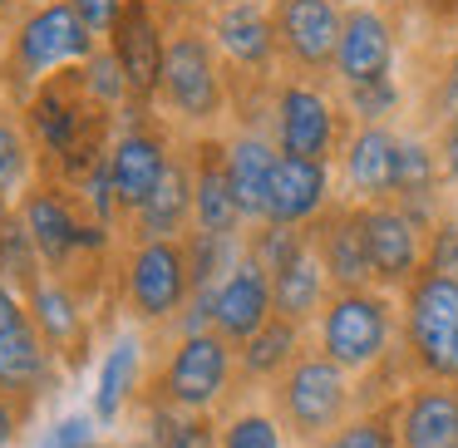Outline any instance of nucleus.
I'll return each instance as SVG.
<instances>
[{"label": "nucleus", "mask_w": 458, "mask_h": 448, "mask_svg": "<svg viewBox=\"0 0 458 448\" xmlns=\"http://www.w3.org/2000/svg\"><path fill=\"white\" fill-rule=\"evenodd\" d=\"M21 5V0H0V21H11V11Z\"/></svg>", "instance_id": "45"}, {"label": "nucleus", "mask_w": 458, "mask_h": 448, "mask_svg": "<svg viewBox=\"0 0 458 448\" xmlns=\"http://www.w3.org/2000/svg\"><path fill=\"white\" fill-rule=\"evenodd\" d=\"M271 316H276L271 276L261 271V261H251L247 251H242V261L222 276V286L212 291V330H217L232 350H242Z\"/></svg>", "instance_id": "18"}, {"label": "nucleus", "mask_w": 458, "mask_h": 448, "mask_svg": "<svg viewBox=\"0 0 458 448\" xmlns=\"http://www.w3.org/2000/svg\"><path fill=\"white\" fill-rule=\"evenodd\" d=\"M158 11H168V15H192V11H202V5H212V0H153Z\"/></svg>", "instance_id": "43"}, {"label": "nucleus", "mask_w": 458, "mask_h": 448, "mask_svg": "<svg viewBox=\"0 0 458 448\" xmlns=\"http://www.w3.org/2000/svg\"><path fill=\"white\" fill-rule=\"evenodd\" d=\"M424 271H438V276H454L458 281V217H448V212L428 227Z\"/></svg>", "instance_id": "37"}, {"label": "nucleus", "mask_w": 458, "mask_h": 448, "mask_svg": "<svg viewBox=\"0 0 458 448\" xmlns=\"http://www.w3.org/2000/svg\"><path fill=\"white\" fill-rule=\"evenodd\" d=\"M306 237H310V247H316L320 266L330 276V291H369L375 286L369 251H365V227H360L355 202H330L306 227Z\"/></svg>", "instance_id": "16"}, {"label": "nucleus", "mask_w": 458, "mask_h": 448, "mask_svg": "<svg viewBox=\"0 0 458 448\" xmlns=\"http://www.w3.org/2000/svg\"><path fill=\"white\" fill-rule=\"evenodd\" d=\"M330 296H335V291H330V276H326V266H320V257H316V247H310V241L276 271V276H271V300H276V316L281 320H296V325L320 320V310H326Z\"/></svg>", "instance_id": "27"}, {"label": "nucleus", "mask_w": 458, "mask_h": 448, "mask_svg": "<svg viewBox=\"0 0 458 448\" xmlns=\"http://www.w3.org/2000/svg\"><path fill=\"white\" fill-rule=\"evenodd\" d=\"M360 227H365V251L369 271H375V291H404L409 281L424 271V241L428 232L394 202H375L360 207Z\"/></svg>", "instance_id": "14"}, {"label": "nucleus", "mask_w": 458, "mask_h": 448, "mask_svg": "<svg viewBox=\"0 0 458 448\" xmlns=\"http://www.w3.org/2000/svg\"><path fill=\"white\" fill-rule=\"evenodd\" d=\"M438 168H444V182L458 188V119H448L438 129Z\"/></svg>", "instance_id": "42"}, {"label": "nucleus", "mask_w": 458, "mask_h": 448, "mask_svg": "<svg viewBox=\"0 0 458 448\" xmlns=\"http://www.w3.org/2000/svg\"><path fill=\"white\" fill-rule=\"evenodd\" d=\"M316 350L340 365L350 379H369L385 365L404 359L399 350V316L385 291H335L316 320Z\"/></svg>", "instance_id": "1"}, {"label": "nucleus", "mask_w": 458, "mask_h": 448, "mask_svg": "<svg viewBox=\"0 0 458 448\" xmlns=\"http://www.w3.org/2000/svg\"><path fill=\"white\" fill-rule=\"evenodd\" d=\"M444 168H438V148H428L424 139H404L399 143V173H394V207H404L419 227H434L444 212H438V198H444Z\"/></svg>", "instance_id": "26"}, {"label": "nucleus", "mask_w": 458, "mask_h": 448, "mask_svg": "<svg viewBox=\"0 0 458 448\" xmlns=\"http://www.w3.org/2000/svg\"><path fill=\"white\" fill-rule=\"evenodd\" d=\"M119 448H158V444H153L148 434H139V438H129V444H119Z\"/></svg>", "instance_id": "44"}, {"label": "nucleus", "mask_w": 458, "mask_h": 448, "mask_svg": "<svg viewBox=\"0 0 458 448\" xmlns=\"http://www.w3.org/2000/svg\"><path fill=\"white\" fill-rule=\"evenodd\" d=\"M99 35L70 11V0H45L15 25L11 55H5V89L15 104H25L35 94V84H45L50 74L89 64L99 55Z\"/></svg>", "instance_id": "3"}, {"label": "nucleus", "mask_w": 458, "mask_h": 448, "mask_svg": "<svg viewBox=\"0 0 458 448\" xmlns=\"http://www.w3.org/2000/svg\"><path fill=\"white\" fill-rule=\"evenodd\" d=\"M30 418H35V414H30L25 404H15V399L0 394V448H15V438L30 428Z\"/></svg>", "instance_id": "41"}, {"label": "nucleus", "mask_w": 458, "mask_h": 448, "mask_svg": "<svg viewBox=\"0 0 458 448\" xmlns=\"http://www.w3.org/2000/svg\"><path fill=\"white\" fill-rule=\"evenodd\" d=\"M55 385H60V359L40 340L30 310L15 316L11 325H0V394L25 404L30 414H40V404L55 394Z\"/></svg>", "instance_id": "15"}, {"label": "nucleus", "mask_w": 458, "mask_h": 448, "mask_svg": "<svg viewBox=\"0 0 458 448\" xmlns=\"http://www.w3.org/2000/svg\"><path fill=\"white\" fill-rule=\"evenodd\" d=\"M212 40H217L222 60L237 74H247L251 84H267V74L276 70V60H281L276 30H271V5H261V0H242L232 11H217Z\"/></svg>", "instance_id": "21"}, {"label": "nucleus", "mask_w": 458, "mask_h": 448, "mask_svg": "<svg viewBox=\"0 0 458 448\" xmlns=\"http://www.w3.org/2000/svg\"><path fill=\"white\" fill-rule=\"evenodd\" d=\"M335 80H340V89L394 80V25H389V15L379 5H345L340 50H335Z\"/></svg>", "instance_id": "17"}, {"label": "nucleus", "mask_w": 458, "mask_h": 448, "mask_svg": "<svg viewBox=\"0 0 458 448\" xmlns=\"http://www.w3.org/2000/svg\"><path fill=\"white\" fill-rule=\"evenodd\" d=\"M217 448H291V434L271 414V404L267 409L247 404V409H232L227 418H217Z\"/></svg>", "instance_id": "32"}, {"label": "nucleus", "mask_w": 458, "mask_h": 448, "mask_svg": "<svg viewBox=\"0 0 458 448\" xmlns=\"http://www.w3.org/2000/svg\"><path fill=\"white\" fill-rule=\"evenodd\" d=\"M178 158L168 143V129L163 123H153L148 114H139V119L129 123V129L114 139L109 148V198H114V212H123V217H139L143 202L158 192L163 173H168V163Z\"/></svg>", "instance_id": "11"}, {"label": "nucleus", "mask_w": 458, "mask_h": 448, "mask_svg": "<svg viewBox=\"0 0 458 448\" xmlns=\"http://www.w3.org/2000/svg\"><path fill=\"white\" fill-rule=\"evenodd\" d=\"M139 399H143V345H139V335H114L104 369H99V389H94V418L114 424Z\"/></svg>", "instance_id": "29"}, {"label": "nucleus", "mask_w": 458, "mask_h": 448, "mask_svg": "<svg viewBox=\"0 0 458 448\" xmlns=\"http://www.w3.org/2000/svg\"><path fill=\"white\" fill-rule=\"evenodd\" d=\"M30 129L15 119L11 104H0V212H11V202H21V188L30 178Z\"/></svg>", "instance_id": "31"}, {"label": "nucleus", "mask_w": 458, "mask_h": 448, "mask_svg": "<svg viewBox=\"0 0 458 448\" xmlns=\"http://www.w3.org/2000/svg\"><path fill=\"white\" fill-rule=\"evenodd\" d=\"M192 300L188 241H139L123 266V306L143 325H163Z\"/></svg>", "instance_id": "9"}, {"label": "nucleus", "mask_w": 458, "mask_h": 448, "mask_svg": "<svg viewBox=\"0 0 458 448\" xmlns=\"http://www.w3.org/2000/svg\"><path fill=\"white\" fill-rule=\"evenodd\" d=\"M94 428H99V418H89V414H64L60 424L45 428L40 448H99Z\"/></svg>", "instance_id": "38"}, {"label": "nucleus", "mask_w": 458, "mask_h": 448, "mask_svg": "<svg viewBox=\"0 0 458 448\" xmlns=\"http://www.w3.org/2000/svg\"><path fill=\"white\" fill-rule=\"evenodd\" d=\"M188 158H192V222H198V232L237 237L242 207H237L232 173H227V143L198 139V143H188Z\"/></svg>", "instance_id": "22"}, {"label": "nucleus", "mask_w": 458, "mask_h": 448, "mask_svg": "<svg viewBox=\"0 0 458 448\" xmlns=\"http://www.w3.org/2000/svg\"><path fill=\"white\" fill-rule=\"evenodd\" d=\"M0 281L21 296L40 286V251H35V237L25 232L21 212H0Z\"/></svg>", "instance_id": "30"}, {"label": "nucleus", "mask_w": 458, "mask_h": 448, "mask_svg": "<svg viewBox=\"0 0 458 448\" xmlns=\"http://www.w3.org/2000/svg\"><path fill=\"white\" fill-rule=\"evenodd\" d=\"M267 394H271V414L281 418L291 444L301 448H320L330 434H340L360 414V385L340 365H330L320 350H306Z\"/></svg>", "instance_id": "2"}, {"label": "nucleus", "mask_w": 458, "mask_h": 448, "mask_svg": "<svg viewBox=\"0 0 458 448\" xmlns=\"http://www.w3.org/2000/svg\"><path fill=\"white\" fill-rule=\"evenodd\" d=\"M320 448H399L394 444V399L379 409H365L355 414L340 434H330Z\"/></svg>", "instance_id": "34"}, {"label": "nucleus", "mask_w": 458, "mask_h": 448, "mask_svg": "<svg viewBox=\"0 0 458 448\" xmlns=\"http://www.w3.org/2000/svg\"><path fill=\"white\" fill-rule=\"evenodd\" d=\"M84 198L64 192L60 182H30L15 202L25 232L35 237V251L45 261V276H60L74 286V271L89 266L94 251L104 247V222H89L80 207Z\"/></svg>", "instance_id": "6"}, {"label": "nucleus", "mask_w": 458, "mask_h": 448, "mask_svg": "<svg viewBox=\"0 0 458 448\" xmlns=\"http://www.w3.org/2000/svg\"><path fill=\"white\" fill-rule=\"evenodd\" d=\"M25 306H30L35 330L50 345V355L60 359L64 375H84L94 359V325H89V310H84L80 291L60 276H40V286L25 296Z\"/></svg>", "instance_id": "13"}, {"label": "nucleus", "mask_w": 458, "mask_h": 448, "mask_svg": "<svg viewBox=\"0 0 458 448\" xmlns=\"http://www.w3.org/2000/svg\"><path fill=\"white\" fill-rule=\"evenodd\" d=\"M399 448H458V385L409 379L394 394Z\"/></svg>", "instance_id": "19"}, {"label": "nucleus", "mask_w": 458, "mask_h": 448, "mask_svg": "<svg viewBox=\"0 0 458 448\" xmlns=\"http://www.w3.org/2000/svg\"><path fill=\"white\" fill-rule=\"evenodd\" d=\"M192 222V158L178 153L163 173L158 192L143 202V212L133 217V237L139 241H178V232Z\"/></svg>", "instance_id": "28"}, {"label": "nucleus", "mask_w": 458, "mask_h": 448, "mask_svg": "<svg viewBox=\"0 0 458 448\" xmlns=\"http://www.w3.org/2000/svg\"><path fill=\"white\" fill-rule=\"evenodd\" d=\"M212 5H217V11H232V5H242V0H212Z\"/></svg>", "instance_id": "46"}, {"label": "nucleus", "mask_w": 458, "mask_h": 448, "mask_svg": "<svg viewBox=\"0 0 458 448\" xmlns=\"http://www.w3.org/2000/svg\"><path fill=\"white\" fill-rule=\"evenodd\" d=\"M428 114L434 119H458V50L438 64V80H434V94H428Z\"/></svg>", "instance_id": "39"}, {"label": "nucleus", "mask_w": 458, "mask_h": 448, "mask_svg": "<svg viewBox=\"0 0 458 448\" xmlns=\"http://www.w3.org/2000/svg\"><path fill=\"white\" fill-rule=\"evenodd\" d=\"M345 114L335 109V99L320 84L286 80L271 89V143L286 158L330 163L335 148H345Z\"/></svg>", "instance_id": "8"}, {"label": "nucleus", "mask_w": 458, "mask_h": 448, "mask_svg": "<svg viewBox=\"0 0 458 448\" xmlns=\"http://www.w3.org/2000/svg\"><path fill=\"white\" fill-rule=\"evenodd\" d=\"M84 80H89V94L104 104V109H119V104H129V80H123L119 60H114V50L104 45L99 55H94L89 64H84Z\"/></svg>", "instance_id": "36"}, {"label": "nucleus", "mask_w": 458, "mask_h": 448, "mask_svg": "<svg viewBox=\"0 0 458 448\" xmlns=\"http://www.w3.org/2000/svg\"><path fill=\"white\" fill-rule=\"evenodd\" d=\"M301 355H306V325L271 316L267 325H261L257 335L237 350V385L242 389H257V385L271 389Z\"/></svg>", "instance_id": "24"}, {"label": "nucleus", "mask_w": 458, "mask_h": 448, "mask_svg": "<svg viewBox=\"0 0 458 448\" xmlns=\"http://www.w3.org/2000/svg\"><path fill=\"white\" fill-rule=\"evenodd\" d=\"M158 99H163V109L182 123L222 119V109H227V80H222V60H217L212 30H202V25H192V21L173 25Z\"/></svg>", "instance_id": "7"}, {"label": "nucleus", "mask_w": 458, "mask_h": 448, "mask_svg": "<svg viewBox=\"0 0 458 448\" xmlns=\"http://www.w3.org/2000/svg\"><path fill=\"white\" fill-rule=\"evenodd\" d=\"M330 207V163H310V158H276L271 173V192H267V222L276 227H310L320 212Z\"/></svg>", "instance_id": "23"}, {"label": "nucleus", "mask_w": 458, "mask_h": 448, "mask_svg": "<svg viewBox=\"0 0 458 448\" xmlns=\"http://www.w3.org/2000/svg\"><path fill=\"white\" fill-rule=\"evenodd\" d=\"M143 418L158 448H217V414H173V409L143 404Z\"/></svg>", "instance_id": "33"}, {"label": "nucleus", "mask_w": 458, "mask_h": 448, "mask_svg": "<svg viewBox=\"0 0 458 448\" xmlns=\"http://www.w3.org/2000/svg\"><path fill=\"white\" fill-rule=\"evenodd\" d=\"M232 385H237V350L217 330H198V335H178L139 404L173 409V414H217Z\"/></svg>", "instance_id": "5"}, {"label": "nucleus", "mask_w": 458, "mask_h": 448, "mask_svg": "<svg viewBox=\"0 0 458 448\" xmlns=\"http://www.w3.org/2000/svg\"><path fill=\"white\" fill-rule=\"evenodd\" d=\"M399 104H404V94H399L394 80H375V84H350L345 89V109L355 123H385L399 114Z\"/></svg>", "instance_id": "35"}, {"label": "nucleus", "mask_w": 458, "mask_h": 448, "mask_svg": "<svg viewBox=\"0 0 458 448\" xmlns=\"http://www.w3.org/2000/svg\"><path fill=\"white\" fill-rule=\"evenodd\" d=\"M399 133L389 123H360L350 129L345 148H340V168H345V188L355 207H375V202H394V173H399Z\"/></svg>", "instance_id": "20"}, {"label": "nucleus", "mask_w": 458, "mask_h": 448, "mask_svg": "<svg viewBox=\"0 0 458 448\" xmlns=\"http://www.w3.org/2000/svg\"><path fill=\"white\" fill-rule=\"evenodd\" d=\"M168 35L173 30H163V15H158L153 0H123V15L109 35V50H114V60H119L123 80H129V104L139 114H148V104H158Z\"/></svg>", "instance_id": "12"}, {"label": "nucleus", "mask_w": 458, "mask_h": 448, "mask_svg": "<svg viewBox=\"0 0 458 448\" xmlns=\"http://www.w3.org/2000/svg\"><path fill=\"white\" fill-rule=\"evenodd\" d=\"M340 25H345L340 0H271L276 55H281V64L291 70V80H320V74H335Z\"/></svg>", "instance_id": "10"}, {"label": "nucleus", "mask_w": 458, "mask_h": 448, "mask_svg": "<svg viewBox=\"0 0 458 448\" xmlns=\"http://www.w3.org/2000/svg\"><path fill=\"white\" fill-rule=\"evenodd\" d=\"M399 350L409 379L458 385V281L419 271L399 306Z\"/></svg>", "instance_id": "4"}, {"label": "nucleus", "mask_w": 458, "mask_h": 448, "mask_svg": "<svg viewBox=\"0 0 458 448\" xmlns=\"http://www.w3.org/2000/svg\"><path fill=\"white\" fill-rule=\"evenodd\" d=\"M276 158H281V148L267 133H237L227 143V173H232V192H237L242 222H267V192H271Z\"/></svg>", "instance_id": "25"}, {"label": "nucleus", "mask_w": 458, "mask_h": 448, "mask_svg": "<svg viewBox=\"0 0 458 448\" xmlns=\"http://www.w3.org/2000/svg\"><path fill=\"white\" fill-rule=\"evenodd\" d=\"M70 11L80 15L99 40H109L114 25H119V15H123V0H70Z\"/></svg>", "instance_id": "40"}]
</instances>
